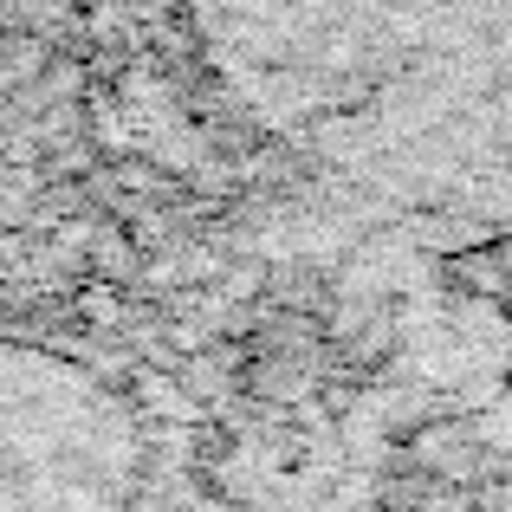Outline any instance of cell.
<instances>
[{
	"instance_id": "1",
	"label": "cell",
	"mask_w": 512,
	"mask_h": 512,
	"mask_svg": "<svg viewBox=\"0 0 512 512\" xmlns=\"http://www.w3.org/2000/svg\"><path fill=\"white\" fill-rule=\"evenodd\" d=\"M201 78L331 214L512 234V0H182Z\"/></svg>"
}]
</instances>
